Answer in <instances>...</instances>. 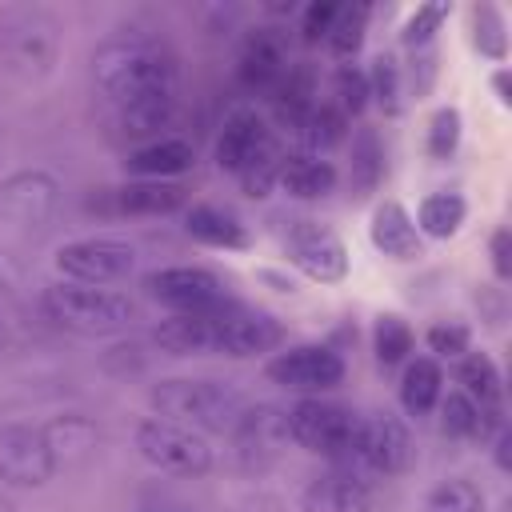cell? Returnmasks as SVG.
<instances>
[{
    "label": "cell",
    "mask_w": 512,
    "mask_h": 512,
    "mask_svg": "<svg viewBox=\"0 0 512 512\" xmlns=\"http://www.w3.org/2000/svg\"><path fill=\"white\" fill-rule=\"evenodd\" d=\"M56 476V460L32 424L0 428V484L8 488H44Z\"/></svg>",
    "instance_id": "10"
},
{
    "label": "cell",
    "mask_w": 512,
    "mask_h": 512,
    "mask_svg": "<svg viewBox=\"0 0 512 512\" xmlns=\"http://www.w3.org/2000/svg\"><path fill=\"white\" fill-rule=\"evenodd\" d=\"M300 504L304 512H372V484L340 468H328L316 480H308Z\"/></svg>",
    "instance_id": "18"
},
{
    "label": "cell",
    "mask_w": 512,
    "mask_h": 512,
    "mask_svg": "<svg viewBox=\"0 0 512 512\" xmlns=\"http://www.w3.org/2000/svg\"><path fill=\"white\" fill-rule=\"evenodd\" d=\"M232 440H236V452L248 464H268L288 444V412L276 408V404L244 408L240 424L232 428Z\"/></svg>",
    "instance_id": "15"
},
{
    "label": "cell",
    "mask_w": 512,
    "mask_h": 512,
    "mask_svg": "<svg viewBox=\"0 0 512 512\" xmlns=\"http://www.w3.org/2000/svg\"><path fill=\"white\" fill-rule=\"evenodd\" d=\"M156 344L172 356H200L208 352V328L200 312H172L156 328Z\"/></svg>",
    "instance_id": "30"
},
{
    "label": "cell",
    "mask_w": 512,
    "mask_h": 512,
    "mask_svg": "<svg viewBox=\"0 0 512 512\" xmlns=\"http://www.w3.org/2000/svg\"><path fill=\"white\" fill-rule=\"evenodd\" d=\"M332 184H336V168L312 152H296L280 168V188L296 200H320L332 192Z\"/></svg>",
    "instance_id": "24"
},
{
    "label": "cell",
    "mask_w": 512,
    "mask_h": 512,
    "mask_svg": "<svg viewBox=\"0 0 512 512\" xmlns=\"http://www.w3.org/2000/svg\"><path fill=\"white\" fill-rule=\"evenodd\" d=\"M184 228L192 240H200L208 248H248V228L240 224L236 212H228L220 204H192L184 216Z\"/></svg>",
    "instance_id": "23"
},
{
    "label": "cell",
    "mask_w": 512,
    "mask_h": 512,
    "mask_svg": "<svg viewBox=\"0 0 512 512\" xmlns=\"http://www.w3.org/2000/svg\"><path fill=\"white\" fill-rule=\"evenodd\" d=\"M428 348L444 360H460V356H468V328L464 324H436V328H428Z\"/></svg>",
    "instance_id": "43"
},
{
    "label": "cell",
    "mask_w": 512,
    "mask_h": 512,
    "mask_svg": "<svg viewBox=\"0 0 512 512\" xmlns=\"http://www.w3.org/2000/svg\"><path fill=\"white\" fill-rule=\"evenodd\" d=\"M0 512H16V504H12V500H8L4 492H0Z\"/></svg>",
    "instance_id": "49"
},
{
    "label": "cell",
    "mask_w": 512,
    "mask_h": 512,
    "mask_svg": "<svg viewBox=\"0 0 512 512\" xmlns=\"http://www.w3.org/2000/svg\"><path fill=\"white\" fill-rule=\"evenodd\" d=\"M492 84H496V92H500V104H508L512 96H508V72H504V68L492 76Z\"/></svg>",
    "instance_id": "48"
},
{
    "label": "cell",
    "mask_w": 512,
    "mask_h": 512,
    "mask_svg": "<svg viewBox=\"0 0 512 512\" xmlns=\"http://www.w3.org/2000/svg\"><path fill=\"white\" fill-rule=\"evenodd\" d=\"M132 440H136V452L160 472H172V476H204V472H212V444L200 432H192V428H184L176 420L144 416L136 424Z\"/></svg>",
    "instance_id": "6"
},
{
    "label": "cell",
    "mask_w": 512,
    "mask_h": 512,
    "mask_svg": "<svg viewBox=\"0 0 512 512\" xmlns=\"http://www.w3.org/2000/svg\"><path fill=\"white\" fill-rule=\"evenodd\" d=\"M508 444H512L508 428H496V468H500V472H508V468H512V460H508Z\"/></svg>",
    "instance_id": "47"
},
{
    "label": "cell",
    "mask_w": 512,
    "mask_h": 512,
    "mask_svg": "<svg viewBox=\"0 0 512 512\" xmlns=\"http://www.w3.org/2000/svg\"><path fill=\"white\" fill-rule=\"evenodd\" d=\"M4 340H8V332H4V320H0V348H4Z\"/></svg>",
    "instance_id": "50"
},
{
    "label": "cell",
    "mask_w": 512,
    "mask_h": 512,
    "mask_svg": "<svg viewBox=\"0 0 512 512\" xmlns=\"http://www.w3.org/2000/svg\"><path fill=\"white\" fill-rule=\"evenodd\" d=\"M60 204V180L44 168H20L0 180V216L12 224H44Z\"/></svg>",
    "instance_id": "14"
},
{
    "label": "cell",
    "mask_w": 512,
    "mask_h": 512,
    "mask_svg": "<svg viewBox=\"0 0 512 512\" xmlns=\"http://www.w3.org/2000/svg\"><path fill=\"white\" fill-rule=\"evenodd\" d=\"M336 12H340V4H336V0H312V4L304 8V16H300V36H304L308 44L328 40Z\"/></svg>",
    "instance_id": "41"
},
{
    "label": "cell",
    "mask_w": 512,
    "mask_h": 512,
    "mask_svg": "<svg viewBox=\"0 0 512 512\" xmlns=\"http://www.w3.org/2000/svg\"><path fill=\"white\" fill-rule=\"evenodd\" d=\"M352 180L360 192H372L384 180V148L372 128H360V136L352 140Z\"/></svg>",
    "instance_id": "33"
},
{
    "label": "cell",
    "mask_w": 512,
    "mask_h": 512,
    "mask_svg": "<svg viewBox=\"0 0 512 512\" xmlns=\"http://www.w3.org/2000/svg\"><path fill=\"white\" fill-rule=\"evenodd\" d=\"M280 168H284V156H280L276 144H268L252 164H244V172H240L244 192H248V196H268L272 184H280Z\"/></svg>",
    "instance_id": "37"
},
{
    "label": "cell",
    "mask_w": 512,
    "mask_h": 512,
    "mask_svg": "<svg viewBox=\"0 0 512 512\" xmlns=\"http://www.w3.org/2000/svg\"><path fill=\"white\" fill-rule=\"evenodd\" d=\"M16 288H20V264H16L12 252L0 248V296H8V292H16Z\"/></svg>",
    "instance_id": "45"
},
{
    "label": "cell",
    "mask_w": 512,
    "mask_h": 512,
    "mask_svg": "<svg viewBox=\"0 0 512 512\" xmlns=\"http://www.w3.org/2000/svg\"><path fill=\"white\" fill-rule=\"evenodd\" d=\"M40 436H44V444H48L56 468H60V464H80V460H88L92 448H96V440H100V428H96L84 412H60V416H52L48 424H40Z\"/></svg>",
    "instance_id": "21"
},
{
    "label": "cell",
    "mask_w": 512,
    "mask_h": 512,
    "mask_svg": "<svg viewBox=\"0 0 512 512\" xmlns=\"http://www.w3.org/2000/svg\"><path fill=\"white\" fill-rule=\"evenodd\" d=\"M464 216H468V204L460 192H432L416 208V232L432 236V240H448V236H456Z\"/></svg>",
    "instance_id": "27"
},
{
    "label": "cell",
    "mask_w": 512,
    "mask_h": 512,
    "mask_svg": "<svg viewBox=\"0 0 512 512\" xmlns=\"http://www.w3.org/2000/svg\"><path fill=\"white\" fill-rule=\"evenodd\" d=\"M352 424H356V412L344 408V404H332V400H320V396H308L300 404L288 408V440L308 448V452H320V456H336L348 436H352Z\"/></svg>",
    "instance_id": "8"
},
{
    "label": "cell",
    "mask_w": 512,
    "mask_h": 512,
    "mask_svg": "<svg viewBox=\"0 0 512 512\" xmlns=\"http://www.w3.org/2000/svg\"><path fill=\"white\" fill-rule=\"evenodd\" d=\"M368 4H340L336 20H332V32H328V48L336 56H352L360 44H364V28H368Z\"/></svg>",
    "instance_id": "34"
},
{
    "label": "cell",
    "mask_w": 512,
    "mask_h": 512,
    "mask_svg": "<svg viewBox=\"0 0 512 512\" xmlns=\"http://www.w3.org/2000/svg\"><path fill=\"white\" fill-rule=\"evenodd\" d=\"M52 264H56V272L68 284L104 288V284H116V280H128L132 276L136 248L128 240H116V236H80V240L60 244Z\"/></svg>",
    "instance_id": "7"
},
{
    "label": "cell",
    "mask_w": 512,
    "mask_h": 512,
    "mask_svg": "<svg viewBox=\"0 0 512 512\" xmlns=\"http://www.w3.org/2000/svg\"><path fill=\"white\" fill-rule=\"evenodd\" d=\"M272 144V136H268V124L252 112V108H240V112H232L228 120H224V128H220V136H216V164L224 168V172H244V164H252L264 148Z\"/></svg>",
    "instance_id": "17"
},
{
    "label": "cell",
    "mask_w": 512,
    "mask_h": 512,
    "mask_svg": "<svg viewBox=\"0 0 512 512\" xmlns=\"http://www.w3.org/2000/svg\"><path fill=\"white\" fill-rule=\"evenodd\" d=\"M204 316V328H208V352H224V356H260V352H272L280 340H284V328L276 316L260 312V308H248V304H236V300H220L212 304Z\"/></svg>",
    "instance_id": "5"
},
{
    "label": "cell",
    "mask_w": 512,
    "mask_h": 512,
    "mask_svg": "<svg viewBox=\"0 0 512 512\" xmlns=\"http://www.w3.org/2000/svg\"><path fill=\"white\" fill-rule=\"evenodd\" d=\"M460 144V112L456 108H436L432 120H428V152L436 160L452 156Z\"/></svg>",
    "instance_id": "40"
},
{
    "label": "cell",
    "mask_w": 512,
    "mask_h": 512,
    "mask_svg": "<svg viewBox=\"0 0 512 512\" xmlns=\"http://www.w3.org/2000/svg\"><path fill=\"white\" fill-rule=\"evenodd\" d=\"M132 512H200V508H192V504H184V500H172V496H148V500H140Z\"/></svg>",
    "instance_id": "46"
},
{
    "label": "cell",
    "mask_w": 512,
    "mask_h": 512,
    "mask_svg": "<svg viewBox=\"0 0 512 512\" xmlns=\"http://www.w3.org/2000/svg\"><path fill=\"white\" fill-rule=\"evenodd\" d=\"M364 76H368V96H376L384 112H396L400 108V68H396V60L380 52Z\"/></svg>",
    "instance_id": "38"
},
{
    "label": "cell",
    "mask_w": 512,
    "mask_h": 512,
    "mask_svg": "<svg viewBox=\"0 0 512 512\" xmlns=\"http://www.w3.org/2000/svg\"><path fill=\"white\" fill-rule=\"evenodd\" d=\"M440 392H444V372H440V364H436L432 356L408 360V368H404V376H400V404H404V412H408V416L432 412L436 400H440Z\"/></svg>",
    "instance_id": "25"
},
{
    "label": "cell",
    "mask_w": 512,
    "mask_h": 512,
    "mask_svg": "<svg viewBox=\"0 0 512 512\" xmlns=\"http://www.w3.org/2000/svg\"><path fill=\"white\" fill-rule=\"evenodd\" d=\"M288 56H284V44L280 36L272 32H252L240 48V60H236V76L248 92L256 96H272L280 88V80L288 76Z\"/></svg>",
    "instance_id": "16"
},
{
    "label": "cell",
    "mask_w": 512,
    "mask_h": 512,
    "mask_svg": "<svg viewBox=\"0 0 512 512\" xmlns=\"http://www.w3.org/2000/svg\"><path fill=\"white\" fill-rule=\"evenodd\" d=\"M512 236H508V228H496L492 232V268H496V276L500 280H508L512 276Z\"/></svg>",
    "instance_id": "44"
},
{
    "label": "cell",
    "mask_w": 512,
    "mask_h": 512,
    "mask_svg": "<svg viewBox=\"0 0 512 512\" xmlns=\"http://www.w3.org/2000/svg\"><path fill=\"white\" fill-rule=\"evenodd\" d=\"M372 348H376V360L380 364H400L408 352H412V328L400 320V316H380L376 328H372Z\"/></svg>",
    "instance_id": "35"
},
{
    "label": "cell",
    "mask_w": 512,
    "mask_h": 512,
    "mask_svg": "<svg viewBox=\"0 0 512 512\" xmlns=\"http://www.w3.org/2000/svg\"><path fill=\"white\" fill-rule=\"evenodd\" d=\"M268 376L288 392H328L344 380V360L328 344H296L268 360Z\"/></svg>",
    "instance_id": "11"
},
{
    "label": "cell",
    "mask_w": 512,
    "mask_h": 512,
    "mask_svg": "<svg viewBox=\"0 0 512 512\" xmlns=\"http://www.w3.org/2000/svg\"><path fill=\"white\" fill-rule=\"evenodd\" d=\"M332 108H340L344 116H356L364 104H368V76L360 72V68H352V64H344L340 72H336V80H332Z\"/></svg>",
    "instance_id": "39"
},
{
    "label": "cell",
    "mask_w": 512,
    "mask_h": 512,
    "mask_svg": "<svg viewBox=\"0 0 512 512\" xmlns=\"http://www.w3.org/2000/svg\"><path fill=\"white\" fill-rule=\"evenodd\" d=\"M288 260L308 276V280H320V284H336V280H344V272H348V248H344V240L332 232V228H324V224H316V220H300L292 232H288Z\"/></svg>",
    "instance_id": "13"
},
{
    "label": "cell",
    "mask_w": 512,
    "mask_h": 512,
    "mask_svg": "<svg viewBox=\"0 0 512 512\" xmlns=\"http://www.w3.org/2000/svg\"><path fill=\"white\" fill-rule=\"evenodd\" d=\"M40 308L52 324L80 332V336H112L136 320V304L124 292L92 288V284H68V280L48 284L40 292Z\"/></svg>",
    "instance_id": "3"
},
{
    "label": "cell",
    "mask_w": 512,
    "mask_h": 512,
    "mask_svg": "<svg viewBox=\"0 0 512 512\" xmlns=\"http://www.w3.org/2000/svg\"><path fill=\"white\" fill-rule=\"evenodd\" d=\"M176 116V96H148V100H136V104H124L116 108V128L120 136H156L160 128H168Z\"/></svg>",
    "instance_id": "29"
},
{
    "label": "cell",
    "mask_w": 512,
    "mask_h": 512,
    "mask_svg": "<svg viewBox=\"0 0 512 512\" xmlns=\"http://www.w3.org/2000/svg\"><path fill=\"white\" fill-rule=\"evenodd\" d=\"M56 24L40 12H16L0 24V56L16 76H44L56 60Z\"/></svg>",
    "instance_id": "9"
},
{
    "label": "cell",
    "mask_w": 512,
    "mask_h": 512,
    "mask_svg": "<svg viewBox=\"0 0 512 512\" xmlns=\"http://www.w3.org/2000/svg\"><path fill=\"white\" fill-rule=\"evenodd\" d=\"M472 40H476V48L484 52V56H492V60H504L508 56V36H504V16L492 8V4H480V8H472Z\"/></svg>",
    "instance_id": "36"
},
{
    "label": "cell",
    "mask_w": 512,
    "mask_h": 512,
    "mask_svg": "<svg viewBox=\"0 0 512 512\" xmlns=\"http://www.w3.org/2000/svg\"><path fill=\"white\" fill-rule=\"evenodd\" d=\"M92 80L112 100V108L148 96H176V56L156 36L120 32L92 52Z\"/></svg>",
    "instance_id": "1"
},
{
    "label": "cell",
    "mask_w": 512,
    "mask_h": 512,
    "mask_svg": "<svg viewBox=\"0 0 512 512\" xmlns=\"http://www.w3.org/2000/svg\"><path fill=\"white\" fill-rule=\"evenodd\" d=\"M484 492L480 484L464 480V476H452V480H440L428 500H424V512H484Z\"/></svg>",
    "instance_id": "32"
},
{
    "label": "cell",
    "mask_w": 512,
    "mask_h": 512,
    "mask_svg": "<svg viewBox=\"0 0 512 512\" xmlns=\"http://www.w3.org/2000/svg\"><path fill=\"white\" fill-rule=\"evenodd\" d=\"M344 128H348V116H344L340 108H332V104H312V112L300 120L296 136H300V140L312 148V156H316L320 148L340 144V140H344Z\"/></svg>",
    "instance_id": "31"
},
{
    "label": "cell",
    "mask_w": 512,
    "mask_h": 512,
    "mask_svg": "<svg viewBox=\"0 0 512 512\" xmlns=\"http://www.w3.org/2000/svg\"><path fill=\"white\" fill-rule=\"evenodd\" d=\"M368 236H372V248L384 252L388 260H416L424 252V240L416 232V220L396 204H380L372 212V224H368Z\"/></svg>",
    "instance_id": "20"
},
{
    "label": "cell",
    "mask_w": 512,
    "mask_h": 512,
    "mask_svg": "<svg viewBox=\"0 0 512 512\" xmlns=\"http://www.w3.org/2000/svg\"><path fill=\"white\" fill-rule=\"evenodd\" d=\"M144 288L152 300H160L172 312H208L212 304L224 300V284L208 268L176 264V268H156L144 276Z\"/></svg>",
    "instance_id": "12"
},
{
    "label": "cell",
    "mask_w": 512,
    "mask_h": 512,
    "mask_svg": "<svg viewBox=\"0 0 512 512\" xmlns=\"http://www.w3.org/2000/svg\"><path fill=\"white\" fill-rule=\"evenodd\" d=\"M436 404H440V424H444L448 436H464V440H468V436H488V428H504L500 412L476 408L464 392H448V396H440Z\"/></svg>",
    "instance_id": "28"
},
{
    "label": "cell",
    "mask_w": 512,
    "mask_h": 512,
    "mask_svg": "<svg viewBox=\"0 0 512 512\" xmlns=\"http://www.w3.org/2000/svg\"><path fill=\"white\" fill-rule=\"evenodd\" d=\"M196 164V148L180 136H160V140H148L144 148H136L128 156V168L140 176V180H172L180 172H188Z\"/></svg>",
    "instance_id": "22"
},
{
    "label": "cell",
    "mask_w": 512,
    "mask_h": 512,
    "mask_svg": "<svg viewBox=\"0 0 512 512\" xmlns=\"http://www.w3.org/2000/svg\"><path fill=\"white\" fill-rule=\"evenodd\" d=\"M408 456H412V440H408V428H404L396 416H388V412L360 416V412H356L352 436H348V444L332 456V468L376 484V480H384V476L404 472Z\"/></svg>",
    "instance_id": "4"
},
{
    "label": "cell",
    "mask_w": 512,
    "mask_h": 512,
    "mask_svg": "<svg viewBox=\"0 0 512 512\" xmlns=\"http://www.w3.org/2000/svg\"><path fill=\"white\" fill-rule=\"evenodd\" d=\"M444 16H448V4H420V8L408 16V24H404V40H408V44H428L432 32L444 24Z\"/></svg>",
    "instance_id": "42"
},
{
    "label": "cell",
    "mask_w": 512,
    "mask_h": 512,
    "mask_svg": "<svg viewBox=\"0 0 512 512\" xmlns=\"http://www.w3.org/2000/svg\"><path fill=\"white\" fill-rule=\"evenodd\" d=\"M148 404L156 416L176 420L192 432H228L240 424L248 400L224 384V380H196V376H172L148 388Z\"/></svg>",
    "instance_id": "2"
},
{
    "label": "cell",
    "mask_w": 512,
    "mask_h": 512,
    "mask_svg": "<svg viewBox=\"0 0 512 512\" xmlns=\"http://www.w3.org/2000/svg\"><path fill=\"white\" fill-rule=\"evenodd\" d=\"M460 392L476 404V408H484V412H500V400H504V384H500V372H496V364H492V356H484V352H468V356H460Z\"/></svg>",
    "instance_id": "26"
},
{
    "label": "cell",
    "mask_w": 512,
    "mask_h": 512,
    "mask_svg": "<svg viewBox=\"0 0 512 512\" xmlns=\"http://www.w3.org/2000/svg\"><path fill=\"white\" fill-rule=\"evenodd\" d=\"M108 208L120 216H168L184 208L188 192L176 180H128L120 188H104Z\"/></svg>",
    "instance_id": "19"
}]
</instances>
